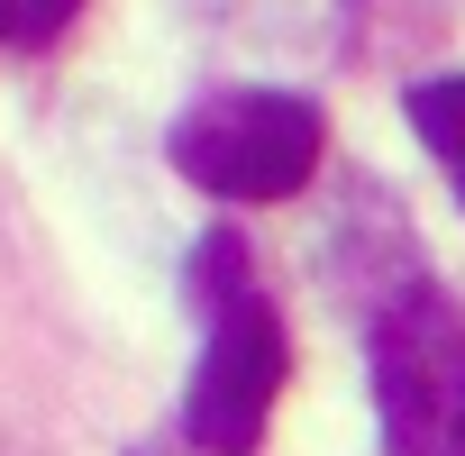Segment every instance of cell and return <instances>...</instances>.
Masks as SVG:
<instances>
[{"mask_svg": "<svg viewBox=\"0 0 465 456\" xmlns=\"http://www.w3.org/2000/svg\"><path fill=\"white\" fill-rule=\"evenodd\" d=\"M383 456H465V320L447 292H401L374 320Z\"/></svg>", "mask_w": 465, "mask_h": 456, "instance_id": "cell-3", "label": "cell"}, {"mask_svg": "<svg viewBox=\"0 0 465 456\" xmlns=\"http://www.w3.org/2000/svg\"><path fill=\"white\" fill-rule=\"evenodd\" d=\"M83 19V0H0V46H55Z\"/></svg>", "mask_w": 465, "mask_h": 456, "instance_id": "cell-5", "label": "cell"}, {"mask_svg": "<svg viewBox=\"0 0 465 456\" xmlns=\"http://www.w3.org/2000/svg\"><path fill=\"white\" fill-rule=\"evenodd\" d=\"M320 146H329V128L302 92H219L192 119H173V137H164L183 183H201L210 201H247V210L292 201L320 173Z\"/></svg>", "mask_w": 465, "mask_h": 456, "instance_id": "cell-2", "label": "cell"}, {"mask_svg": "<svg viewBox=\"0 0 465 456\" xmlns=\"http://www.w3.org/2000/svg\"><path fill=\"white\" fill-rule=\"evenodd\" d=\"M411 128H420V146L447 164V183H456V201H465V74L411 83Z\"/></svg>", "mask_w": 465, "mask_h": 456, "instance_id": "cell-4", "label": "cell"}, {"mask_svg": "<svg viewBox=\"0 0 465 456\" xmlns=\"http://www.w3.org/2000/svg\"><path fill=\"white\" fill-rule=\"evenodd\" d=\"M192 302L210 311V347H201L192 392H183V438H192L201 456H256L265 429H274L283 374H292V338H283L274 302L256 292L247 247H238V238H219V228L201 238Z\"/></svg>", "mask_w": 465, "mask_h": 456, "instance_id": "cell-1", "label": "cell"}]
</instances>
